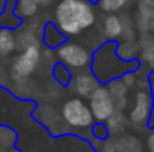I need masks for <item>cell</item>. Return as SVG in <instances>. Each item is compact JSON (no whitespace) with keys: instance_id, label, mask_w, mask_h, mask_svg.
I'll return each instance as SVG.
<instances>
[{"instance_id":"6da1fadb","label":"cell","mask_w":154,"mask_h":152,"mask_svg":"<svg viewBox=\"0 0 154 152\" xmlns=\"http://www.w3.org/2000/svg\"><path fill=\"white\" fill-rule=\"evenodd\" d=\"M52 22L66 37H72L94 25L96 12L90 0H60Z\"/></svg>"},{"instance_id":"7a4b0ae2","label":"cell","mask_w":154,"mask_h":152,"mask_svg":"<svg viewBox=\"0 0 154 152\" xmlns=\"http://www.w3.org/2000/svg\"><path fill=\"white\" fill-rule=\"evenodd\" d=\"M117 46L118 40H106L91 55V73L102 85H106L112 79L121 78L127 72H136L139 69V60L124 61L117 54Z\"/></svg>"},{"instance_id":"3957f363","label":"cell","mask_w":154,"mask_h":152,"mask_svg":"<svg viewBox=\"0 0 154 152\" xmlns=\"http://www.w3.org/2000/svg\"><path fill=\"white\" fill-rule=\"evenodd\" d=\"M42 58L41 45H29L14 57L11 63V79L12 82L21 85L29 81V78L36 72Z\"/></svg>"},{"instance_id":"277c9868","label":"cell","mask_w":154,"mask_h":152,"mask_svg":"<svg viewBox=\"0 0 154 152\" xmlns=\"http://www.w3.org/2000/svg\"><path fill=\"white\" fill-rule=\"evenodd\" d=\"M61 116L66 124L73 128H90L94 124V116L90 106L81 97H73L64 101L61 107Z\"/></svg>"},{"instance_id":"5b68a950","label":"cell","mask_w":154,"mask_h":152,"mask_svg":"<svg viewBox=\"0 0 154 152\" xmlns=\"http://www.w3.org/2000/svg\"><path fill=\"white\" fill-rule=\"evenodd\" d=\"M57 58L60 63L67 66L69 69H85L90 66L91 52L84 45L66 40L57 48Z\"/></svg>"},{"instance_id":"8992f818","label":"cell","mask_w":154,"mask_h":152,"mask_svg":"<svg viewBox=\"0 0 154 152\" xmlns=\"http://www.w3.org/2000/svg\"><path fill=\"white\" fill-rule=\"evenodd\" d=\"M88 106L91 109V113L94 116V121L105 122L114 112H115V103L111 96V93L108 91L106 85H99L88 97Z\"/></svg>"},{"instance_id":"52a82bcc","label":"cell","mask_w":154,"mask_h":152,"mask_svg":"<svg viewBox=\"0 0 154 152\" xmlns=\"http://www.w3.org/2000/svg\"><path fill=\"white\" fill-rule=\"evenodd\" d=\"M154 106V99L147 90H139L135 93V103L129 113V121L133 125H145L148 124L151 110Z\"/></svg>"},{"instance_id":"ba28073f","label":"cell","mask_w":154,"mask_h":152,"mask_svg":"<svg viewBox=\"0 0 154 152\" xmlns=\"http://www.w3.org/2000/svg\"><path fill=\"white\" fill-rule=\"evenodd\" d=\"M73 84V91L81 97H90V94L100 85V82L97 81V78L90 72V73H78L75 75V78L72 79Z\"/></svg>"},{"instance_id":"9c48e42d","label":"cell","mask_w":154,"mask_h":152,"mask_svg":"<svg viewBox=\"0 0 154 152\" xmlns=\"http://www.w3.org/2000/svg\"><path fill=\"white\" fill-rule=\"evenodd\" d=\"M154 21V0H139L136 25L139 31L147 33L151 30V22Z\"/></svg>"},{"instance_id":"30bf717a","label":"cell","mask_w":154,"mask_h":152,"mask_svg":"<svg viewBox=\"0 0 154 152\" xmlns=\"http://www.w3.org/2000/svg\"><path fill=\"white\" fill-rule=\"evenodd\" d=\"M124 33V19L118 15L109 13L103 19V34L108 40H118Z\"/></svg>"},{"instance_id":"8fae6325","label":"cell","mask_w":154,"mask_h":152,"mask_svg":"<svg viewBox=\"0 0 154 152\" xmlns=\"http://www.w3.org/2000/svg\"><path fill=\"white\" fill-rule=\"evenodd\" d=\"M106 88L108 91L111 93L114 103H115V109L117 110H124L126 106H127V91L129 88L124 85V82L117 78V79H112L106 84Z\"/></svg>"},{"instance_id":"7c38bea8","label":"cell","mask_w":154,"mask_h":152,"mask_svg":"<svg viewBox=\"0 0 154 152\" xmlns=\"http://www.w3.org/2000/svg\"><path fill=\"white\" fill-rule=\"evenodd\" d=\"M67 37L57 28V25L54 22H47L42 31V42L45 43V46L48 49H57L63 42H66Z\"/></svg>"},{"instance_id":"4fadbf2b","label":"cell","mask_w":154,"mask_h":152,"mask_svg":"<svg viewBox=\"0 0 154 152\" xmlns=\"http://www.w3.org/2000/svg\"><path fill=\"white\" fill-rule=\"evenodd\" d=\"M17 49V39L14 30L8 27H0V57H9Z\"/></svg>"},{"instance_id":"5bb4252c","label":"cell","mask_w":154,"mask_h":152,"mask_svg":"<svg viewBox=\"0 0 154 152\" xmlns=\"http://www.w3.org/2000/svg\"><path fill=\"white\" fill-rule=\"evenodd\" d=\"M39 4L36 3V0H15V7H14V13L20 18V19H26V18H32L36 15Z\"/></svg>"},{"instance_id":"9a60e30c","label":"cell","mask_w":154,"mask_h":152,"mask_svg":"<svg viewBox=\"0 0 154 152\" xmlns=\"http://www.w3.org/2000/svg\"><path fill=\"white\" fill-rule=\"evenodd\" d=\"M141 46L135 42V40H124L121 43H118L117 46V54L120 55V58H123L124 61H132V60H138Z\"/></svg>"},{"instance_id":"2e32d148","label":"cell","mask_w":154,"mask_h":152,"mask_svg":"<svg viewBox=\"0 0 154 152\" xmlns=\"http://www.w3.org/2000/svg\"><path fill=\"white\" fill-rule=\"evenodd\" d=\"M105 122H106V127H108V130H109L111 134H120L124 130L126 124H127V118L123 113V110H117L115 109V112Z\"/></svg>"},{"instance_id":"e0dca14e","label":"cell","mask_w":154,"mask_h":152,"mask_svg":"<svg viewBox=\"0 0 154 152\" xmlns=\"http://www.w3.org/2000/svg\"><path fill=\"white\" fill-rule=\"evenodd\" d=\"M52 76H54V79H55L61 87H69V85L72 84V79H73L72 72L69 70V67L64 66V64L60 63V61H57V63L52 66Z\"/></svg>"},{"instance_id":"ac0fdd59","label":"cell","mask_w":154,"mask_h":152,"mask_svg":"<svg viewBox=\"0 0 154 152\" xmlns=\"http://www.w3.org/2000/svg\"><path fill=\"white\" fill-rule=\"evenodd\" d=\"M17 142V133L5 125H0V149H11L15 146Z\"/></svg>"},{"instance_id":"d6986e66","label":"cell","mask_w":154,"mask_h":152,"mask_svg":"<svg viewBox=\"0 0 154 152\" xmlns=\"http://www.w3.org/2000/svg\"><path fill=\"white\" fill-rule=\"evenodd\" d=\"M129 0H96L99 9L103 12H108V13H115V12H120L126 4H127Z\"/></svg>"},{"instance_id":"ffe728a7","label":"cell","mask_w":154,"mask_h":152,"mask_svg":"<svg viewBox=\"0 0 154 152\" xmlns=\"http://www.w3.org/2000/svg\"><path fill=\"white\" fill-rule=\"evenodd\" d=\"M139 63H145L150 69L154 70V43H153V39L151 42H147L142 45V48L139 51Z\"/></svg>"},{"instance_id":"44dd1931","label":"cell","mask_w":154,"mask_h":152,"mask_svg":"<svg viewBox=\"0 0 154 152\" xmlns=\"http://www.w3.org/2000/svg\"><path fill=\"white\" fill-rule=\"evenodd\" d=\"M90 128H91V134L94 136V139H97V140H100V142L109 139V136H111V133H109V130H108V127H106L105 122L96 121Z\"/></svg>"},{"instance_id":"7402d4cb","label":"cell","mask_w":154,"mask_h":152,"mask_svg":"<svg viewBox=\"0 0 154 152\" xmlns=\"http://www.w3.org/2000/svg\"><path fill=\"white\" fill-rule=\"evenodd\" d=\"M123 82H124V85L127 87V88H132V87H135L136 85V75H135V72H127V73H124L121 78H120Z\"/></svg>"},{"instance_id":"603a6c76","label":"cell","mask_w":154,"mask_h":152,"mask_svg":"<svg viewBox=\"0 0 154 152\" xmlns=\"http://www.w3.org/2000/svg\"><path fill=\"white\" fill-rule=\"evenodd\" d=\"M147 145H148V149H150V152H154V131L150 134V136H148Z\"/></svg>"},{"instance_id":"cb8c5ba5","label":"cell","mask_w":154,"mask_h":152,"mask_svg":"<svg viewBox=\"0 0 154 152\" xmlns=\"http://www.w3.org/2000/svg\"><path fill=\"white\" fill-rule=\"evenodd\" d=\"M54 0H36V3L39 4V6H50Z\"/></svg>"},{"instance_id":"d4e9b609","label":"cell","mask_w":154,"mask_h":152,"mask_svg":"<svg viewBox=\"0 0 154 152\" xmlns=\"http://www.w3.org/2000/svg\"><path fill=\"white\" fill-rule=\"evenodd\" d=\"M2 152H18V151H15L14 148H11V149H3Z\"/></svg>"}]
</instances>
